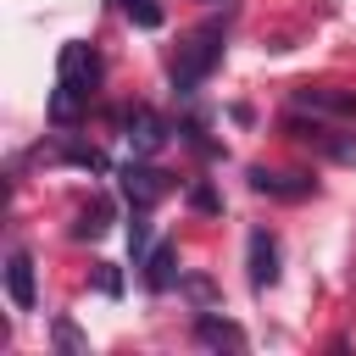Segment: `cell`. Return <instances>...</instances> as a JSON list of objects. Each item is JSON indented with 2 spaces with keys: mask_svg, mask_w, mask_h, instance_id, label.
I'll list each match as a JSON object with an SVG mask.
<instances>
[{
  "mask_svg": "<svg viewBox=\"0 0 356 356\" xmlns=\"http://www.w3.org/2000/svg\"><path fill=\"white\" fill-rule=\"evenodd\" d=\"M295 111H312L323 122H356V89H328V83H306L289 95Z\"/></svg>",
  "mask_w": 356,
  "mask_h": 356,
  "instance_id": "obj_3",
  "label": "cell"
},
{
  "mask_svg": "<svg viewBox=\"0 0 356 356\" xmlns=\"http://www.w3.org/2000/svg\"><path fill=\"white\" fill-rule=\"evenodd\" d=\"M250 189L267 200H306L317 189L312 172H289V167H250Z\"/></svg>",
  "mask_w": 356,
  "mask_h": 356,
  "instance_id": "obj_4",
  "label": "cell"
},
{
  "mask_svg": "<svg viewBox=\"0 0 356 356\" xmlns=\"http://www.w3.org/2000/svg\"><path fill=\"white\" fill-rule=\"evenodd\" d=\"M284 134H289L295 145H312V150L334 156V161H356V134H345V139H339V128H334V122H323V117H312V111H295V106H289Z\"/></svg>",
  "mask_w": 356,
  "mask_h": 356,
  "instance_id": "obj_2",
  "label": "cell"
},
{
  "mask_svg": "<svg viewBox=\"0 0 356 356\" xmlns=\"http://www.w3.org/2000/svg\"><path fill=\"white\" fill-rule=\"evenodd\" d=\"M117 6L128 11L134 28H161V6H156V0H117Z\"/></svg>",
  "mask_w": 356,
  "mask_h": 356,
  "instance_id": "obj_12",
  "label": "cell"
},
{
  "mask_svg": "<svg viewBox=\"0 0 356 356\" xmlns=\"http://www.w3.org/2000/svg\"><path fill=\"white\" fill-rule=\"evenodd\" d=\"M56 345H61V350H89V345H83V339H78V328H72V323H67V317H61V323H56Z\"/></svg>",
  "mask_w": 356,
  "mask_h": 356,
  "instance_id": "obj_15",
  "label": "cell"
},
{
  "mask_svg": "<svg viewBox=\"0 0 356 356\" xmlns=\"http://www.w3.org/2000/svg\"><path fill=\"white\" fill-rule=\"evenodd\" d=\"M245 256H250V289H256V295L273 289V284H278V239H273L267 228H250Z\"/></svg>",
  "mask_w": 356,
  "mask_h": 356,
  "instance_id": "obj_5",
  "label": "cell"
},
{
  "mask_svg": "<svg viewBox=\"0 0 356 356\" xmlns=\"http://www.w3.org/2000/svg\"><path fill=\"white\" fill-rule=\"evenodd\" d=\"M172 278H178V250L172 245H156L150 256H145V289H172Z\"/></svg>",
  "mask_w": 356,
  "mask_h": 356,
  "instance_id": "obj_9",
  "label": "cell"
},
{
  "mask_svg": "<svg viewBox=\"0 0 356 356\" xmlns=\"http://www.w3.org/2000/svg\"><path fill=\"white\" fill-rule=\"evenodd\" d=\"M106 217H111V206H106V200H95V206H83V211H78L72 234H78V239H100V234H106Z\"/></svg>",
  "mask_w": 356,
  "mask_h": 356,
  "instance_id": "obj_11",
  "label": "cell"
},
{
  "mask_svg": "<svg viewBox=\"0 0 356 356\" xmlns=\"http://www.w3.org/2000/svg\"><path fill=\"white\" fill-rule=\"evenodd\" d=\"M189 206H195V211H222V200L211 195V184H195V189H189Z\"/></svg>",
  "mask_w": 356,
  "mask_h": 356,
  "instance_id": "obj_14",
  "label": "cell"
},
{
  "mask_svg": "<svg viewBox=\"0 0 356 356\" xmlns=\"http://www.w3.org/2000/svg\"><path fill=\"white\" fill-rule=\"evenodd\" d=\"M200 6H222V0H200Z\"/></svg>",
  "mask_w": 356,
  "mask_h": 356,
  "instance_id": "obj_16",
  "label": "cell"
},
{
  "mask_svg": "<svg viewBox=\"0 0 356 356\" xmlns=\"http://www.w3.org/2000/svg\"><path fill=\"white\" fill-rule=\"evenodd\" d=\"M195 345H206V350H245V334H239V323H228L217 312H200L195 317Z\"/></svg>",
  "mask_w": 356,
  "mask_h": 356,
  "instance_id": "obj_6",
  "label": "cell"
},
{
  "mask_svg": "<svg viewBox=\"0 0 356 356\" xmlns=\"http://www.w3.org/2000/svg\"><path fill=\"white\" fill-rule=\"evenodd\" d=\"M128 128H134L128 139H134L139 150H161V139H167V128H161V117H156V111H145V106H139V111L128 117Z\"/></svg>",
  "mask_w": 356,
  "mask_h": 356,
  "instance_id": "obj_10",
  "label": "cell"
},
{
  "mask_svg": "<svg viewBox=\"0 0 356 356\" xmlns=\"http://www.w3.org/2000/svg\"><path fill=\"white\" fill-rule=\"evenodd\" d=\"M6 295L17 312H33V256L28 250H11L6 256Z\"/></svg>",
  "mask_w": 356,
  "mask_h": 356,
  "instance_id": "obj_8",
  "label": "cell"
},
{
  "mask_svg": "<svg viewBox=\"0 0 356 356\" xmlns=\"http://www.w3.org/2000/svg\"><path fill=\"white\" fill-rule=\"evenodd\" d=\"M217 61H222V28H217V22H206V28H195V33L178 44L172 89H178V95H195V89H200V78H206Z\"/></svg>",
  "mask_w": 356,
  "mask_h": 356,
  "instance_id": "obj_1",
  "label": "cell"
},
{
  "mask_svg": "<svg viewBox=\"0 0 356 356\" xmlns=\"http://www.w3.org/2000/svg\"><path fill=\"white\" fill-rule=\"evenodd\" d=\"M128 250H134V261L150 250V228H145V211H139V217H134V228H128Z\"/></svg>",
  "mask_w": 356,
  "mask_h": 356,
  "instance_id": "obj_13",
  "label": "cell"
},
{
  "mask_svg": "<svg viewBox=\"0 0 356 356\" xmlns=\"http://www.w3.org/2000/svg\"><path fill=\"white\" fill-rule=\"evenodd\" d=\"M122 195L134 200V211H150V206L167 195V178H161L156 167H128V172H122Z\"/></svg>",
  "mask_w": 356,
  "mask_h": 356,
  "instance_id": "obj_7",
  "label": "cell"
}]
</instances>
